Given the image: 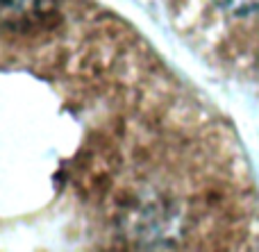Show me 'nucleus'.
<instances>
[{
	"label": "nucleus",
	"instance_id": "f257e3e1",
	"mask_svg": "<svg viewBox=\"0 0 259 252\" xmlns=\"http://www.w3.org/2000/svg\"><path fill=\"white\" fill-rule=\"evenodd\" d=\"M223 9H230L234 14H248V12H259V0H214Z\"/></svg>",
	"mask_w": 259,
	"mask_h": 252
}]
</instances>
